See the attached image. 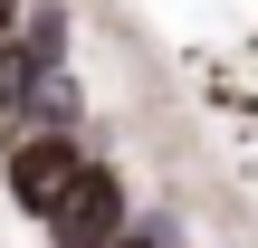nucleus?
I'll return each instance as SVG.
<instances>
[{
	"instance_id": "1",
	"label": "nucleus",
	"mask_w": 258,
	"mask_h": 248,
	"mask_svg": "<svg viewBox=\"0 0 258 248\" xmlns=\"http://www.w3.org/2000/svg\"><path fill=\"white\" fill-rule=\"evenodd\" d=\"M134 229V201H124V172L115 162H86L77 191L48 210V248H115Z\"/></svg>"
},
{
	"instance_id": "2",
	"label": "nucleus",
	"mask_w": 258,
	"mask_h": 248,
	"mask_svg": "<svg viewBox=\"0 0 258 248\" xmlns=\"http://www.w3.org/2000/svg\"><path fill=\"white\" fill-rule=\"evenodd\" d=\"M86 162H96V153H86L77 134H19V143L0 153V182H10V201H19V210H38V220H48V210L77 191V172H86Z\"/></svg>"
},
{
	"instance_id": "3",
	"label": "nucleus",
	"mask_w": 258,
	"mask_h": 248,
	"mask_svg": "<svg viewBox=\"0 0 258 248\" xmlns=\"http://www.w3.org/2000/svg\"><path fill=\"white\" fill-rule=\"evenodd\" d=\"M10 57H19V76H29V86L67 76V0H29V10L10 19Z\"/></svg>"
},
{
	"instance_id": "4",
	"label": "nucleus",
	"mask_w": 258,
	"mask_h": 248,
	"mask_svg": "<svg viewBox=\"0 0 258 248\" xmlns=\"http://www.w3.org/2000/svg\"><path fill=\"white\" fill-rule=\"evenodd\" d=\"M115 248H182V239H172V220H134V229H124Z\"/></svg>"
},
{
	"instance_id": "5",
	"label": "nucleus",
	"mask_w": 258,
	"mask_h": 248,
	"mask_svg": "<svg viewBox=\"0 0 258 248\" xmlns=\"http://www.w3.org/2000/svg\"><path fill=\"white\" fill-rule=\"evenodd\" d=\"M19 134H29V124H19V105H10V96H0V153H10V143H19Z\"/></svg>"
}]
</instances>
